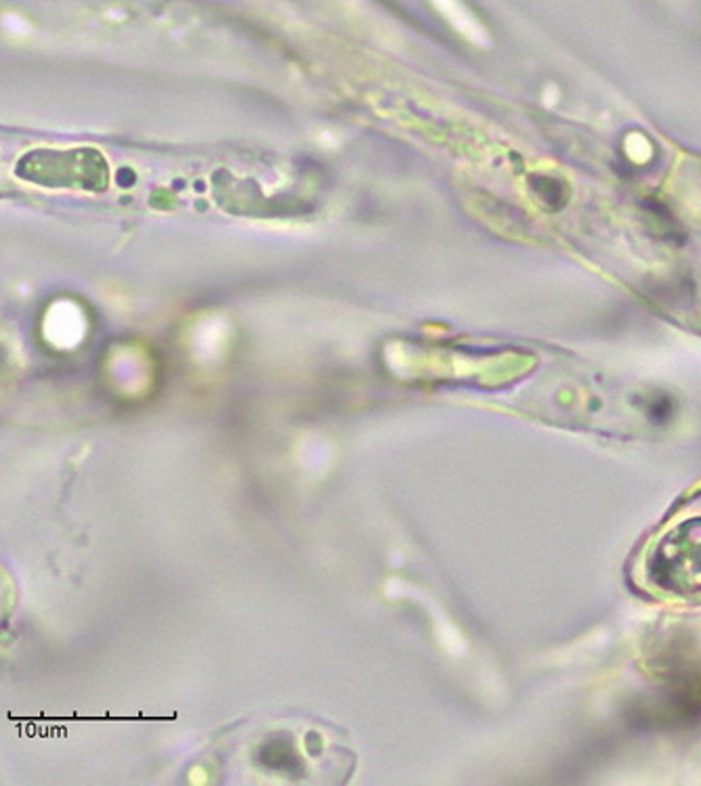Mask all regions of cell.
Returning a JSON list of instances; mask_svg holds the SVG:
<instances>
[{"label": "cell", "mask_w": 701, "mask_h": 786, "mask_svg": "<svg viewBox=\"0 0 701 786\" xmlns=\"http://www.w3.org/2000/svg\"><path fill=\"white\" fill-rule=\"evenodd\" d=\"M647 583L672 598H701V516L672 524L651 543L643 562Z\"/></svg>", "instance_id": "6da1fadb"}, {"label": "cell", "mask_w": 701, "mask_h": 786, "mask_svg": "<svg viewBox=\"0 0 701 786\" xmlns=\"http://www.w3.org/2000/svg\"><path fill=\"white\" fill-rule=\"evenodd\" d=\"M16 177L44 189H74L101 193L110 185V167L103 153L93 148H40L21 155L16 164Z\"/></svg>", "instance_id": "7a4b0ae2"}, {"label": "cell", "mask_w": 701, "mask_h": 786, "mask_svg": "<svg viewBox=\"0 0 701 786\" xmlns=\"http://www.w3.org/2000/svg\"><path fill=\"white\" fill-rule=\"evenodd\" d=\"M433 4L460 34H464L469 40L479 42V44L485 42V30L471 16V11L462 4V0H433Z\"/></svg>", "instance_id": "3957f363"}, {"label": "cell", "mask_w": 701, "mask_h": 786, "mask_svg": "<svg viewBox=\"0 0 701 786\" xmlns=\"http://www.w3.org/2000/svg\"><path fill=\"white\" fill-rule=\"evenodd\" d=\"M13 611V585L7 581L0 571V625H4Z\"/></svg>", "instance_id": "277c9868"}]
</instances>
